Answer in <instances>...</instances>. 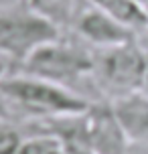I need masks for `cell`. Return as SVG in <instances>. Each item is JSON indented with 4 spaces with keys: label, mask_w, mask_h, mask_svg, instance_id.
Returning <instances> with one entry per match:
<instances>
[{
    "label": "cell",
    "mask_w": 148,
    "mask_h": 154,
    "mask_svg": "<svg viewBox=\"0 0 148 154\" xmlns=\"http://www.w3.org/2000/svg\"><path fill=\"white\" fill-rule=\"evenodd\" d=\"M0 100L8 101L12 108L23 114L41 120H57V118H73L83 116L91 108L94 101L85 95L73 91L71 87L45 81L39 77L10 73L0 83Z\"/></svg>",
    "instance_id": "6da1fadb"
},
{
    "label": "cell",
    "mask_w": 148,
    "mask_h": 154,
    "mask_svg": "<svg viewBox=\"0 0 148 154\" xmlns=\"http://www.w3.org/2000/svg\"><path fill=\"white\" fill-rule=\"evenodd\" d=\"M95 53L75 41H63L61 37L37 47L18 63L16 71L71 87L91 77Z\"/></svg>",
    "instance_id": "7a4b0ae2"
},
{
    "label": "cell",
    "mask_w": 148,
    "mask_h": 154,
    "mask_svg": "<svg viewBox=\"0 0 148 154\" xmlns=\"http://www.w3.org/2000/svg\"><path fill=\"white\" fill-rule=\"evenodd\" d=\"M148 61L138 38L126 45L100 49L95 53V65L91 79L109 101L128 93L142 91L146 83Z\"/></svg>",
    "instance_id": "3957f363"
},
{
    "label": "cell",
    "mask_w": 148,
    "mask_h": 154,
    "mask_svg": "<svg viewBox=\"0 0 148 154\" xmlns=\"http://www.w3.org/2000/svg\"><path fill=\"white\" fill-rule=\"evenodd\" d=\"M59 37L61 31L31 10L24 0L10 6H0V53L8 55L14 65H18L37 47Z\"/></svg>",
    "instance_id": "277c9868"
},
{
    "label": "cell",
    "mask_w": 148,
    "mask_h": 154,
    "mask_svg": "<svg viewBox=\"0 0 148 154\" xmlns=\"http://www.w3.org/2000/svg\"><path fill=\"white\" fill-rule=\"evenodd\" d=\"M71 29L77 32V37L85 45L94 47V49H109V47L126 45L134 38H138V35L130 26L122 24L120 20L106 14L100 8L91 6L87 0L77 12Z\"/></svg>",
    "instance_id": "5b68a950"
},
{
    "label": "cell",
    "mask_w": 148,
    "mask_h": 154,
    "mask_svg": "<svg viewBox=\"0 0 148 154\" xmlns=\"http://www.w3.org/2000/svg\"><path fill=\"white\" fill-rule=\"evenodd\" d=\"M89 154H128V138L118 124L109 101L91 103L83 114Z\"/></svg>",
    "instance_id": "8992f818"
},
{
    "label": "cell",
    "mask_w": 148,
    "mask_h": 154,
    "mask_svg": "<svg viewBox=\"0 0 148 154\" xmlns=\"http://www.w3.org/2000/svg\"><path fill=\"white\" fill-rule=\"evenodd\" d=\"M109 106L128 142L148 146V93L144 89L128 93L109 101Z\"/></svg>",
    "instance_id": "52a82bcc"
},
{
    "label": "cell",
    "mask_w": 148,
    "mask_h": 154,
    "mask_svg": "<svg viewBox=\"0 0 148 154\" xmlns=\"http://www.w3.org/2000/svg\"><path fill=\"white\" fill-rule=\"evenodd\" d=\"M91 6L103 10L106 14L114 16L122 24L130 26L136 35L148 31V16L142 4L136 0H87Z\"/></svg>",
    "instance_id": "ba28073f"
},
{
    "label": "cell",
    "mask_w": 148,
    "mask_h": 154,
    "mask_svg": "<svg viewBox=\"0 0 148 154\" xmlns=\"http://www.w3.org/2000/svg\"><path fill=\"white\" fill-rule=\"evenodd\" d=\"M24 4L61 31L73 26V20L85 0H24Z\"/></svg>",
    "instance_id": "9c48e42d"
},
{
    "label": "cell",
    "mask_w": 148,
    "mask_h": 154,
    "mask_svg": "<svg viewBox=\"0 0 148 154\" xmlns=\"http://www.w3.org/2000/svg\"><path fill=\"white\" fill-rule=\"evenodd\" d=\"M18 154H69V150L59 136L47 132L23 140Z\"/></svg>",
    "instance_id": "30bf717a"
},
{
    "label": "cell",
    "mask_w": 148,
    "mask_h": 154,
    "mask_svg": "<svg viewBox=\"0 0 148 154\" xmlns=\"http://www.w3.org/2000/svg\"><path fill=\"white\" fill-rule=\"evenodd\" d=\"M23 136L12 124L0 120V154H18Z\"/></svg>",
    "instance_id": "8fae6325"
},
{
    "label": "cell",
    "mask_w": 148,
    "mask_h": 154,
    "mask_svg": "<svg viewBox=\"0 0 148 154\" xmlns=\"http://www.w3.org/2000/svg\"><path fill=\"white\" fill-rule=\"evenodd\" d=\"M12 65H14V61L8 57V55L0 53V83L6 79L8 75H10V69H12Z\"/></svg>",
    "instance_id": "7c38bea8"
},
{
    "label": "cell",
    "mask_w": 148,
    "mask_h": 154,
    "mask_svg": "<svg viewBox=\"0 0 148 154\" xmlns=\"http://www.w3.org/2000/svg\"><path fill=\"white\" fill-rule=\"evenodd\" d=\"M144 10H146V16H148V2H146V4H144Z\"/></svg>",
    "instance_id": "4fadbf2b"
}]
</instances>
